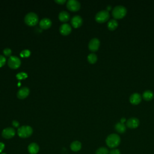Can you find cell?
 <instances>
[{
	"label": "cell",
	"mask_w": 154,
	"mask_h": 154,
	"mask_svg": "<svg viewBox=\"0 0 154 154\" xmlns=\"http://www.w3.org/2000/svg\"><path fill=\"white\" fill-rule=\"evenodd\" d=\"M3 53L5 56H10L11 54V50L8 48H6L3 50Z\"/></svg>",
	"instance_id": "cell-26"
},
{
	"label": "cell",
	"mask_w": 154,
	"mask_h": 154,
	"mask_svg": "<svg viewBox=\"0 0 154 154\" xmlns=\"http://www.w3.org/2000/svg\"><path fill=\"white\" fill-rule=\"evenodd\" d=\"M30 54H31V52L29 50L25 49L20 52V55L22 57H28L30 55Z\"/></svg>",
	"instance_id": "cell-25"
},
{
	"label": "cell",
	"mask_w": 154,
	"mask_h": 154,
	"mask_svg": "<svg viewBox=\"0 0 154 154\" xmlns=\"http://www.w3.org/2000/svg\"><path fill=\"white\" fill-rule=\"evenodd\" d=\"M109 150L105 147H100L96 151V154H108Z\"/></svg>",
	"instance_id": "cell-23"
},
{
	"label": "cell",
	"mask_w": 154,
	"mask_h": 154,
	"mask_svg": "<svg viewBox=\"0 0 154 154\" xmlns=\"http://www.w3.org/2000/svg\"><path fill=\"white\" fill-rule=\"evenodd\" d=\"M127 13L126 8L122 5H116L112 10V16L115 19H121L123 18Z\"/></svg>",
	"instance_id": "cell-2"
},
{
	"label": "cell",
	"mask_w": 154,
	"mask_h": 154,
	"mask_svg": "<svg viewBox=\"0 0 154 154\" xmlns=\"http://www.w3.org/2000/svg\"><path fill=\"white\" fill-rule=\"evenodd\" d=\"M120 137L117 134H111L106 138V145L111 149H115L120 143Z\"/></svg>",
	"instance_id": "cell-1"
},
{
	"label": "cell",
	"mask_w": 154,
	"mask_h": 154,
	"mask_svg": "<svg viewBox=\"0 0 154 154\" xmlns=\"http://www.w3.org/2000/svg\"><path fill=\"white\" fill-rule=\"evenodd\" d=\"M20 64L21 61L17 57L10 56L8 59V65L11 69H17L20 67Z\"/></svg>",
	"instance_id": "cell-6"
},
{
	"label": "cell",
	"mask_w": 154,
	"mask_h": 154,
	"mask_svg": "<svg viewBox=\"0 0 154 154\" xmlns=\"http://www.w3.org/2000/svg\"><path fill=\"white\" fill-rule=\"evenodd\" d=\"M12 125H13V126H14V127H18L19 126V123L17 121V120H13V122H12Z\"/></svg>",
	"instance_id": "cell-29"
},
{
	"label": "cell",
	"mask_w": 154,
	"mask_h": 154,
	"mask_svg": "<svg viewBox=\"0 0 154 154\" xmlns=\"http://www.w3.org/2000/svg\"><path fill=\"white\" fill-rule=\"evenodd\" d=\"M66 5L67 8L72 11H78L81 7L79 2L76 0H69L67 2Z\"/></svg>",
	"instance_id": "cell-7"
},
{
	"label": "cell",
	"mask_w": 154,
	"mask_h": 154,
	"mask_svg": "<svg viewBox=\"0 0 154 154\" xmlns=\"http://www.w3.org/2000/svg\"><path fill=\"white\" fill-rule=\"evenodd\" d=\"M114 128H115V129L116 130V131L117 132L120 133V134H123L126 130V126L125 125V123H122L120 122H117L115 125Z\"/></svg>",
	"instance_id": "cell-18"
},
{
	"label": "cell",
	"mask_w": 154,
	"mask_h": 154,
	"mask_svg": "<svg viewBox=\"0 0 154 154\" xmlns=\"http://www.w3.org/2000/svg\"><path fill=\"white\" fill-rule=\"evenodd\" d=\"M72 28L69 23H63L60 27V32L62 35H67L70 33Z\"/></svg>",
	"instance_id": "cell-14"
},
{
	"label": "cell",
	"mask_w": 154,
	"mask_h": 154,
	"mask_svg": "<svg viewBox=\"0 0 154 154\" xmlns=\"http://www.w3.org/2000/svg\"><path fill=\"white\" fill-rule=\"evenodd\" d=\"M87 60L91 64H94L97 60V55L94 53H91L87 56Z\"/></svg>",
	"instance_id": "cell-22"
},
{
	"label": "cell",
	"mask_w": 154,
	"mask_h": 154,
	"mask_svg": "<svg viewBox=\"0 0 154 154\" xmlns=\"http://www.w3.org/2000/svg\"><path fill=\"white\" fill-rule=\"evenodd\" d=\"M28 151L30 154H37L39 151V146L35 143H31L28 146Z\"/></svg>",
	"instance_id": "cell-16"
},
{
	"label": "cell",
	"mask_w": 154,
	"mask_h": 154,
	"mask_svg": "<svg viewBox=\"0 0 154 154\" xmlns=\"http://www.w3.org/2000/svg\"><path fill=\"white\" fill-rule=\"evenodd\" d=\"M111 8H112V7H111V6L110 5H107V7H106V10H107L108 11H109V10H111Z\"/></svg>",
	"instance_id": "cell-33"
},
{
	"label": "cell",
	"mask_w": 154,
	"mask_h": 154,
	"mask_svg": "<svg viewBox=\"0 0 154 154\" xmlns=\"http://www.w3.org/2000/svg\"><path fill=\"white\" fill-rule=\"evenodd\" d=\"M32 128L28 125L22 126L18 128L17 129V135L23 138H28L30 137L32 134Z\"/></svg>",
	"instance_id": "cell-3"
},
{
	"label": "cell",
	"mask_w": 154,
	"mask_h": 154,
	"mask_svg": "<svg viewBox=\"0 0 154 154\" xmlns=\"http://www.w3.org/2000/svg\"><path fill=\"white\" fill-rule=\"evenodd\" d=\"M16 134V131L13 128H6L2 131V136L5 139H10L13 138Z\"/></svg>",
	"instance_id": "cell-9"
},
{
	"label": "cell",
	"mask_w": 154,
	"mask_h": 154,
	"mask_svg": "<svg viewBox=\"0 0 154 154\" xmlns=\"http://www.w3.org/2000/svg\"><path fill=\"white\" fill-rule=\"evenodd\" d=\"M52 25V22L49 18H43L39 22L40 27L43 29H46L51 27Z\"/></svg>",
	"instance_id": "cell-15"
},
{
	"label": "cell",
	"mask_w": 154,
	"mask_h": 154,
	"mask_svg": "<svg viewBox=\"0 0 154 154\" xmlns=\"http://www.w3.org/2000/svg\"><path fill=\"white\" fill-rule=\"evenodd\" d=\"M125 122H126V119L125 117H122V118H121V119H120V122H121V123H125Z\"/></svg>",
	"instance_id": "cell-32"
},
{
	"label": "cell",
	"mask_w": 154,
	"mask_h": 154,
	"mask_svg": "<svg viewBox=\"0 0 154 154\" xmlns=\"http://www.w3.org/2000/svg\"><path fill=\"white\" fill-rule=\"evenodd\" d=\"M142 99V96L138 93H134L129 97V102L132 105H138Z\"/></svg>",
	"instance_id": "cell-11"
},
{
	"label": "cell",
	"mask_w": 154,
	"mask_h": 154,
	"mask_svg": "<svg viewBox=\"0 0 154 154\" xmlns=\"http://www.w3.org/2000/svg\"><path fill=\"white\" fill-rule=\"evenodd\" d=\"M6 63V59L3 56L0 55V67H2Z\"/></svg>",
	"instance_id": "cell-27"
},
{
	"label": "cell",
	"mask_w": 154,
	"mask_h": 154,
	"mask_svg": "<svg viewBox=\"0 0 154 154\" xmlns=\"http://www.w3.org/2000/svg\"><path fill=\"white\" fill-rule=\"evenodd\" d=\"M4 148H5V144L3 143L0 142V153H1L4 150Z\"/></svg>",
	"instance_id": "cell-30"
},
{
	"label": "cell",
	"mask_w": 154,
	"mask_h": 154,
	"mask_svg": "<svg viewBox=\"0 0 154 154\" xmlns=\"http://www.w3.org/2000/svg\"><path fill=\"white\" fill-rule=\"evenodd\" d=\"M29 88L26 87H23L20 88L18 90V91L17 93V97L19 99H23L26 98L29 95Z\"/></svg>",
	"instance_id": "cell-12"
},
{
	"label": "cell",
	"mask_w": 154,
	"mask_h": 154,
	"mask_svg": "<svg viewBox=\"0 0 154 154\" xmlns=\"http://www.w3.org/2000/svg\"><path fill=\"white\" fill-rule=\"evenodd\" d=\"M2 154H6V153H2Z\"/></svg>",
	"instance_id": "cell-34"
},
{
	"label": "cell",
	"mask_w": 154,
	"mask_h": 154,
	"mask_svg": "<svg viewBox=\"0 0 154 154\" xmlns=\"http://www.w3.org/2000/svg\"><path fill=\"white\" fill-rule=\"evenodd\" d=\"M27 76H28L27 74L23 72H20L16 75V78L18 79H24L26 78Z\"/></svg>",
	"instance_id": "cell-24"
},
{
	"label": "cell",
	"mask_w": 154,
	"mask_h": 154,
	"mask_svg": "<svg viewBox=\"0 0 154 154\" xmlns=\"http://www.w3.org/2000/svg\"><path fill=\"white\" fill-rule=\"evenodd\" d=\"M100 41L97 38H93L88 43V49L92 52H96L99 49Z\"/></svg>",
	"instance_id": "cell-8"
},
{
	"label": "cell",
	"mask_w": 154,
	"mask_h": 154,
	"mask_svg": "<svg viewBox=\"0 0 154 154\" xmlns=\"http://www.w3.org/2000/svg\"><path fill=\"white\" fill-rule=\"evenodd\" d=\"M59 20L61 22H67L70 19V15L68 12L66 11H61L58 14Z\"/></svg>",
	"instance_id": "cell-20"
},
{
	"label": "cell",
	"mask_w": 154,
	"mask_h": 154,
	"mask_svg": "<svg viewBox=\"0 0 154 154\" xmlns=\"http://www.w3.org/2000/svg\"><path fill=\"white\" fill-rule=\"evenodd\" d=\"M110 14L106 10H102L97 12L95 16V20L97 22L102 23L108 20Z\"/></svg>",
	"instance_id": "cell-4"
},
{
	"label": "cell",
	"mask_w": 154,
	"mask_h": 154,
	"mask_svg": "<svg viewBox=\"0 0 154 154\" xmlns=\"http://www.w3.org/2000/svg\"><path fill=\"white\" fill-rule=\"evenodd\" d=\"M140 125V120L136 117H131L126 120V126L130 129H135Z\"/></svg>",
	"instance_id": "cell-10"
},
{
	"label": "cell",
	"mask_w": 154,
	"mask_h": 154,
	"mask_svg": "<svg viewBox=\"0 0 154 154\" xmlns=\"http://www.w3.org/2000/svg\"><path fill=\"white\" fill-rule=\"evenodd\" d=\"M118 26V22L115 19H111L109 20L108 23H107V27L111 31L115 30Z\"/></svg>",
	"instance_id": "cell-19"
},
{
	"label": "cell",
	"mask_w": 154,
	"mask_h": 154,
	"mask_svg": "<svg viewBox=\"0 0 154 154\" xmlns=\"http://www.w3.org/2000/svg\"><path fill=\"white\" fill-rule=\"evenodd\" d=\"M24 20L26 25L29 26H34L38 23V17L35 13L30 12L26 14Z\"/></svg>",
	"instance_id": "cell-5"
},
{
	"label": "cell",
	"mask_w": 154,
	"mask_h": 154,
	"mask_svg": "<svg viewBox=\"0 0 154 154\" xmlns=\"http://www.w3.org/2000/svg\"><path fill=\"white\" fill-rule=\"evenodd\" d=\"M154 97V94L152 91L147 90L143 92L142 94V98L146 101H150L153 99Z\"/></svg>",
	"instance_id": "cell-17"
},
{
	"label": "cell",
	"mask_w": 154,
	"mask_h": 154,
	"mask_svg": "<svg viewBox=\"0 0 154 154\" xmlns=\"http://www.w3.org/2000/svg\"><path fill=\"white\" fill-rule=\"evenodd\" d=\"M109 154H120V151L119 149L115 148V149H112L111 151H109Z\"/></svg>",
	"instance_id": "cell-28"
},
{
	"label": "cell",
	"mask_w": 154,
	"mask_h": 154,
	"mask_svg": "<svg viewBox=\"0 0 154 154\" xmlns=\"http://www.w3.org/2000/svg\"><path fill=\"white\" fill-rule=\"evenodd\" d=\"M81 147V143L79 141H74L70 144V149L73 152H78L80 150Z\"/></svg>",
	"instance_id": "cell-21"
},
{
	"label": "cell",
	"mask_w": 154,
	"mask_h": 154,
	"mask_svg": "<svg viewBox=\"0 0 154 154\" xmlns=\"http://www.w3.org/2000/svg\"><path fill=\"white\" fill-rule=\"evenodd\" d=\"M83 20L80 16H74L71 19V24L74 28H78L82 24Z\"/></svg>",
	"instance_id": "cell-13"
},
{
	"label": "cell",
	"mask_w": 154,
	"mask_h": 154,
	"mask_svg": "<svg viewBox=\"0 0 154 154\" xmlns=\"http://www.w3.org/2000/svg\"><path fill=\"white\" fill-rule=\"evenodd\" d=\"M55 2L59 4H63L66 2V0H55Z\"/></svg>",
	"instance_id": "cell-31"
}]
</instances>
